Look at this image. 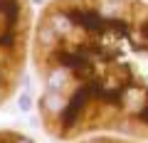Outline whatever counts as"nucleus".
<instances>
[{
    "mask_svg": "<svg viewBox=\"0 0 148 143\" xmlns=\"http://www.w3.org/2000/svg\"><path fill=\"white\" fill-rule=\"evenodd\" d=\"M72 143H146V141H136V138H126V136H86L79 138V141H72Z\"/></svg>",
    "mask_w": 148,
    "mask_h": 143,
    "instance_id": "nucleus-3",
    "label": "nucleus"
},
{
    "mask_svg": "<svg viewBox=\"0 0 148 143\" xmlns=\"http://www.w3.org/2000/svg\"><path fill=\"white\" fill-rule=\"evenodd\" d=\"M30 57L49 138L148 143V0H49L35 17Z\"/></svg>",
    "mask_w": 148,
    "mask_h": 143,
    "instance_id": "nucleus-1",
    "label": "nucleus"
},
{
    "mask_svg": "<svg viewBox=\"0 0 148 143\" xmlns=\"http://www.w3.org/2000/svg\"><path fill=\"white\" fill-rule=\"evenodd\" d=\"M0 143H35V141L15 128H0Z\"/></svg>",
    "mask_w": 148,
    "mask_h": 143,
    "instance_id": "nucleus-4",
    "label": "nucleus"
},
{
    "mask_svg": "<svg viewBox=\"0 0 148 143\" xmlns=\"http://www.w3.org/2000/svg\"><path fill=\"white\" fill-rule=\"evenodd\" d=\"M32 30L35 15L30 0H0V106L15 96L22 81Z\"/></svg>",
    "mask_w": 148,
    "mask_h": 143,
    "instance_id": "nucleus-2",
    "label": "nucleus"
}]
</instances>
